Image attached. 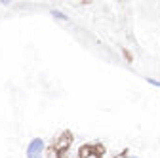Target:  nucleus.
Here are the masks:
<instances>
[{"mask_svg":"<svg viewBox=\"0 0 160 158\" xmlns=\"http://www.w3.org/2000/svg\"><path fill=\"white\" fill-rule=\"evenodd\" d=\"M44 151H46V143L42 137H34V139L29 141L25 156L27 158H44Z\"/></svg>","mask_w":160,"mask_h":158,"instance_id":"obj_1","label":"nucleus"},{"mask_svg":"<svg viewBox=\"0 0 160 158\" xmlns=\"http://www.w3.org/2000/svg\"><path fill=\"white\" fill-rule=\"evenodd\" d=\"M71 143H72V137H71V133H69V131H65V133L59 135V139L55 141L53 151H55L57 154H61V152H65V151L71 147Z\"/></svg>","mask_w":160,"mask_h":158,"instance_id":"obj_2","label":"nucleus"},{"mask_svg":"<svg viewBox=\"0 0 160 158\" xmlns=\"http://www.w3.org/2000/svg\"><path fill=\"white\" fill-rule=\"evenodd\" d=\"M50 15L55 17V19H59V21H69V17L63 12H59V10H50Z\"/></svg>","mask_w":160,"mask_h":158,"instance_id":"obj_3","label":"nucleus"},{"mask_svg":"<svg viewBox=\"0 0 160 158\" xmlns=\"http://www.w3.org/2000/svg\"><path fill=\"white\" fill-rule=\"evenodd\" d=\"M147 84H151L154 88H160V80H154V78H147Z\"/></svg>","mask_w":160,"mask_h":158,"instance_id":"obj_4","label":"nucleus"},{"mask_svg":"<svg viewBox=\"0 0 160 158\" xmlns=\"http://www.w3.org/2000/svg\"><path fill=\"white\" fill-rule=\"evenodd\" d=\"M116 158H139V156H130V154H124V152H122V154H118Z\"/></svg>","mask_w":160,"mask_h":158,"instance_id":"obj_5","label":"nucleus"}]
</instances>
